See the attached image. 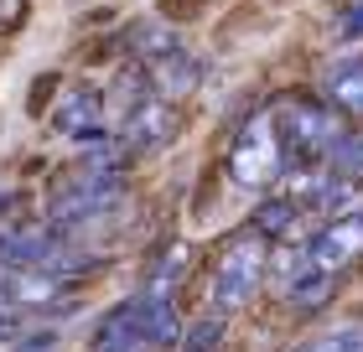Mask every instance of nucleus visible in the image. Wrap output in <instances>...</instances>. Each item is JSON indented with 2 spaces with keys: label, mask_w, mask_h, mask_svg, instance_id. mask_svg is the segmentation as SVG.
<instances>
[{
  "label": "nucleus",
  "mask_w": 363,
  "mask_h": 352,
  "mask_svg": "<svg viewBox=\"0 0 363 352\" xmlns=\"http://www.w3.org/2000/svg\"><path fill=\"white\" fill-rule=\"evenodd\" d=\"M270 120H275V135H280V145H286L291 166H333L337 150L348 145L342 114L327 104V98L286 93V98L270 104Z\"/></svg>",
  "instance_id": "f257e3e1"
},
{
  "label": "nucleus",
  "mask_w": 363,
  "mask_h": 352,
  "mask_svg": "<svg viewBox=\"0 0 363 352\" xmlns=\"http://www.w3.org/2000/svg\"><path fill=\"white\" fill-rule=\"evenodd\" d=\"M286 171H291V161H286V145H280L270 104H265L234 130V145H228V181L244 187V192H265Z\"/></svg>",
  "instance_id": "f03ea898"
},
{
  "label": "nucleus",
  "mask_w": 363,
  "mask_h": 352,
  "mask_svg": "<svg viewBox=\"0 0 363 352\" xmlns=\"http://www.w3.org/2000/svg\"><path fill=\"white\" fill-rule=\"evenodd\" d=\"M265 249L270 239H259V233H239L234 244L218 254V264H213V280H208V300L218 311H234L244 306L255 290H259V275H265Z\"/></svg>",
  "instance_id": "7ed1b4c3"
},
{
  "label": "nucleus",
  "mask_w": 363,
  "mask_h": 352,
  "mask_svg": "<svg viewBox=\"0 0 363 352\" xmlns=\"http://www.w3.org/2000/svg\"><path fill=\"white\" fill-rule=\"evenodd\" d=\"M172 135H177V104L161 93H145L125 109L120 130H114V145L130 150V156H145V150H161Z\"/></svg>",
  "instance_id": "20e7f679"
},
{
  "label": "nucleus",
  "mask_w": 363,
  "mask_h": 352,
  "mask_svg": "<svg viewBox=\"0 0 363 352\" xmlns=\"http://www.w3.org/2000/svg\"><path fill=\"white\" fill-rule=\"evenodd\" d=\"M358 254H363V208L337 212L327 228H317V239L306 244L301 264H306V270H317V275H333L337 280V270H348Z\"/></svg>",
  "instance_id": "39448f33"
},
{
  "label": "nucleus",
  "mask_w": 363,
  "mask_h": 352,
  "mask_svg": "<svg viewBox=\"0 0 363 352\" xmlns=\"http://www.w3.org/2000/svg\"><path fill=\"white\" fill-rule=\"evenodd\" d=\"M52 130L68 140H109L104 135V93L99 89H84V83H73V89L57 93V109H52Z\"/></svg>",
  "instance_id": "423d86ee"
},
{
  "label": "nucleus",
  "mask_w": 363,
  "mask_h": 352,
  "mask_svg": "<svg viewBox=\"0 0 363 352\" xmlns=\"http://www.w3.org/2000/svg\"><path fill=\"white\" fill-rule=\"evenodd\" d=\"M322 98L342 114V120H363V52H353V57H342V62L327 68Z\"/></svg>",
  "instance_id": "0eeeda50"
},
{
  "label": "nucleus",
  "mask_w": 363,
  "mask_h": 352,
  "mask_svg": "<svg viewBox=\"0 0 363 352\" xmlns=\"http://www.w3.org/2000/svg\"><path fill=\"white\" fill-rule=\"evenodd\" d=\"M0 352H52V331L26 327V322H6L0 327Z\"/></svg>",
  "instance_id": "6e6552de"
},
{
  "label": "nucleus",
  "mask_w": 363,
  "mask_h": 352,
  "mask_svg": "<svg viewBox=\"0 0 363 352\" xmlns=\"http://www.w3.org/2000/svg\"><path fill=\"white\" fill-rule=\"evenodd\" d=\"M333 166H342V176H363V135H348V145L337 150Z\"/></svg>",
  "instance_id": "1a4fd4ad"
},
{
  "label": "nucleus",
  "mask_w": 363,
  "mask_h": 352,
  "mask_svg": "<svg viewBox=\"0 0 363 352\" xmlns=\"http://www.w3.org/2000/svg\"><path fill=\"white\" fill-rule=\"evenodd\" d=\"M337 37H342V42H358V37H363V0L337 16Z\"/></svg>",
  "instance_id": "9d476101"
}]
</instances>
